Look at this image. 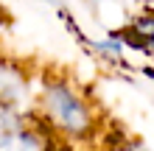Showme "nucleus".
<instances>
[{
	"mask_svg": "<svg viewBox=\"0 0 154 151\" xmlns=\"http://www.w3.org/2000/svg\"><path fill=\"white\" fill-rule=\"evenodd\" d=\"M39 120L56 137L87 140L95 131V109L67 78H45L39 92Z\"/></svg>",
	"mask_w": 154,
	"mask_h": 151,
	"instance_id": "nucleus-1",
	"label": "nucleus"
},
{
	"mask_svg": "<svg viewBox=\"0 0 154 151\" xmlns=\"http://www.w3.org/2000/svg\"><path fill=\"white\" fill-rule=\"evenodd\" d=\"M51 131L39 118H28L17 106L0 104V151L3 148H48Z\"/></svg>",
	"mask_w": 154,
	"mask_h": 151,
	"instance_id": "nucleus-2",
	"label": "nucleus"
},
{
	"mask_svg": "<svg viewBox=\"0 0 154 151\" xmlns=\"http://www.w3.org/2000/svg\"><path fill=\"white\" fill-rule=\"evenodd\" d=\"M25 90H28V81H25V76L20 70L0 65V104L20 109V101H23Z\"/></svg>",
	"mask_w": 154,
	"mask_h": 151,
	"instance_id": "nucleus-3",
	"label": "nucleus"
}]
</instances>
